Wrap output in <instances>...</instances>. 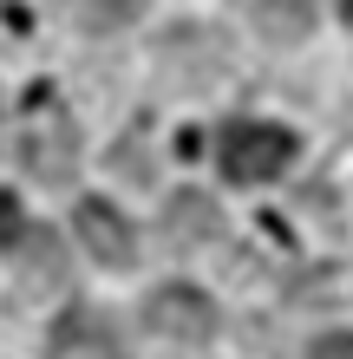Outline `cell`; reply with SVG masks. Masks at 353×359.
Segmentation results:
<instances>
[{"label": "cell", "instance_id": "6da1fadb", "mask_svg": "<svg viewBox=\"0 0 353 359\" xmlns=\"http://www.w3.org/2000/svg\"><path fill=\"white\" fill-rule=\"evenodd\" d=\"M216 157H222V170H229L236 183H268V177H281L288 163H295V137H288L281 124L236 118V124H222Z\"/></svg>", "mask_w": 353, "mask_h": 359}, {"label": "cell", "instance_id": "7a4b0ae2", "mask_svg": "<svg viewBox=\"0 0 353 359\" xmlns=\"http://www.w3.org/2000/svg\"><path fill=\"white\" fill-rule=\"evenodd\" d=\"M144 320H151L164 340L190 346V340H210V333H216V307L203 301L197 287H157L151 301H144Z\"/></svg>", "mask_w": 353, "mask_h": 359}, {"label": "cell", "instance_id": "3957f363", "mask_svg": "<svg viewBox=\"0 0 353 359\" xmlns=\"http://www.w3.org/2000/svg\"><path fill=\"white\" fill-rule=\"evenodd\" d=\"M79 242H86L92 248V255L98 262H112V268H124V262H131L138 255V242H131V222H124L118 216V209L112 203H98V196H86V203H79Z\"/></svg>", "mask_w": 353, "mask_h": 359}, {"label": "cell", "instance_id": "277c9868", "mask_svg": "<svg viewBox=\"0 0 353 359\" xmlns=\"http://www.w3.org/2000/svg\"><path fill=\"white\" fill-rule=\"evenodd\" d=\"M27 163H33V177H46V183L72 177V163H79V137H72V124L59 118V111L27 137Z\"/></svg>", "mask_w": 353, "mask_h": 359}, {"label": "cell", "instance_id": "5b68a950", "mask_svg": "<svg viewBox=\"0 0 353 359\" xmlns=\"http://www.w3.org/2000/svg\"><path fill=\"white\" fill-rule=\"evenodd\" d=\"M46 353H53V359H124V353H118V340L92 320V313H66V320L53 327Z\"/></svg>", "mask_w": 353, "mask_h": 359}, {"label": "cell", "instance_id": "8992f818", "mask_svg": "<svg viewBox=\"0 0 353 359\" xmlns=\"http://www.w3.org/2000/svg\"><path fill=\"white\" fill-rule=\"evenodd\" d=\"M164 216H171V242L177 248H197V242H210L216 236V203L210 196H197V189H183V196H171V209H164Z\"/></svg>", "mask_w": 353, "mask_h": 359}, {"label": "cell", "instance_id": "52a82bcc", "mask_svg": "<svg viewBox=\"0 0 353 359\" xmlns=\"http://www.w3.org/2000/svg\"><path fill=\"white\" fill-rule=\"evenodd\" d=\"M59 7H66L72 27H86V33H112V27H124V20H138V13H144V0H59Z\"/></svg>", "mask_w": 353, "mask_h": 359}, {"label": "cell", "instance_id": "ba28073f", "mask_svg": "<svg viewBox=\"0 0 353 359\" xmlns=\"http://www.w3.org/2000/svg\"><path fill=\"white\" fill-rule=\"evenodd\" d=\"M262 27L275 33V39L307 33V0H262Z\"/></svg>", "mask_w": 353, "mask_h": 359}, {"label": "cell", "instance_id": "9c48e42d", "mask_svg": "<svg viewBox=\"0 0 353 359\" xmlns=\"http://www.w3.org/2000/svg\"><path fill=\"white\" fill-rule=\"evenodd\" d=\"M20 236H27V216H20V203L0 189V248H20Z\"/></svg>", "mask_w": 353, "mask_h": 359}, {"label": "cell", "instance_id": "30bf717a", "mask_svg": "<svg viewBox=\"0 0 353 359\" xmlns=\"http://www.w3.org/2000/svg\"><path fill=\"white\" fill-rule=\"evenodd\" d=\"M307 359H353V333H327V340H314Z\"/></svg>", "mask_w": 353, "mask_h": 359}, {"label": "cell", "instance_id": "8fae6325", "mask_svg": "<svg viewBox=\"0 0 353 359\" xmlns=\"http://www.w3.org/2000/svg\"><path fill=\"white\" fill-rule=\"evenodd\" d=\"M340 13H347V20H353V0H340Z\"/></svg>", "mask_w": 353, "mask_h": 359}]
</instances>
